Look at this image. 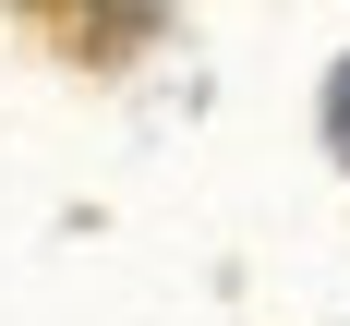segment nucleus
I'll return each instance as SVG.
<instances>
[{"mask_svg": "<svg viewBox=\"0 0 350 326\" xmlns=\"http://www.w3.org/2000/svg\"><path fill=\"white\" fill-rule=\"evenodd\" d=\"M326 133H338V157H350V72H338V97H326Z\"/></svg>", "mask_w": 350, "mask_h": 326, "instance_id": "f257e3e1", "label": "nucleus"}]
</instances>
